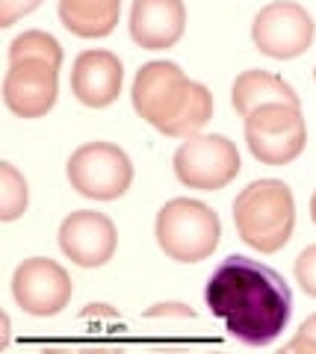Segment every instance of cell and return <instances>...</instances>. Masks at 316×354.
Returning <instances> with one entry per match:
<instances>
[{
    "label": "cell",
    "mask_w": 316,
    "mask_h": 354,
    "mask_svg": "<svg viewBox=\"0 0 316 354\" xmlns=\"http://www.w3.org/2000/svg\"><path fill=\"white\" fill-rule=\"evenodd\" d=\"M122 15V0H59L62 27L80 39L110 36Z\"/></svg>",
    "instance_id": "cell-15"
},
{
    "label": "cell",
    "mask_w": 316,
    "mask_h": 354,
    "mask_svg": "<svg viewBox=\"0 0 316 354\" xmlns=\"http://www.w3.org/2000/svg\"><path fill=\"white\" fill-rule=\"evenodd\" d=\"M118 234L110 216L95 209H77L59 225V248L71 263L83 269H97L113 260Z\"/></svg>",
    "instance_id": "cell-11"
},
{
    "label": "cell",
    "mask_w": 316,
    "mask_h": 354,
    "mask_svg": "<svg viewBox=\"0 0 316 354\" xmlns=\"http://www.w3.org/2000/svg\"><path fill=\"white\" fill-rule=\"evenodd\" d=\"M313 80H316V68H313Z\"/></svg>",
    "instance_id": "cell-21"
},
{
    "label": "cell",
    "mask_w": 316,
    "mask_h": 354,
    "mask_svg": "<svg viewBox=\"0 0 316 354\" xmlns=\"http://www.w3.org/2000/svg\"><path fill=\"white\" fill-rule=\"evenodd\" d=\"M296 281L310 298H316V245H308L296 260Z\"/></svg>",
    "instance_id": "cell-17"
},
{
    "label": "cell",
    "mask_w": 316,
    "mask_h": 354,
    "mask_svg": "<svg viewBox=\"0 0 316 354\" xmlns=\"http://www.w3.org/2000/svg\"><path fill=\"white\" fill-rule=\"evenodd\" d=\"M245 142L263 165H287L308 145L301 104H263L245 115Z\"/></svg>",
    "instance_id": "cell-6"
},
{
    "label": "cell",
    "mask_w": 316,
    "mask_h": 354,
    "mask_svg": "<svg viewBox=\"0 0 316 354\" xmlns=\"http://www.w3.org/2000/svg\"><path fill=\"white\" fill-rule=\"evenodd\" d=\"M187 30L183 0H133L130 36L145 50H166L180 41Z\"/></svg>",
    "instance_id": "cell-12"
},
{
    "label": "cell",
    "mask_w": 316,
    "mask_h": 354,
    "mask_svg": "<svg viewBox=\"0 0 316 354\" xmlns=\"http://www.w3.org/2000/svg\"><path fill=\"white\" fill-rule=\"evenodd\" d=\"M41 0H0V27H12L18 18L39 9Z\"/></svg>",
    "instance_id": "cell-19"
},
{
    "label": "cell",
    "mask_w": 316,
    "mask_h": 354,
    "mask_svg": "<svg viewBox=\"0 0 316 354\" xmlns=\"http://www.w3.org/2000/svg\"><path fill=\"white\" fill-rule=\"evenodd\" d=\"M204 301L225 330L252 348L272 346L292 316V292L275 269L231 254L210 274Z\"/></svg>",
    "instance_id": "cell-1"
},
{
    "label": "cell",
    "mask_w": 316,
    "mask_h": 354,
    "mask_svg": "<svg viewBox=\"0 0 316 354\" xmlns=\"http://www.w3.org/2000/svg\"><path fill=\"white\" fill-rule=\"evenodd\" d=\"M68 180L83 198L115 201L130 189L133 165L113 142H86L68 160Z\"/></svg>",
    "instance_id": "cell-7"
},
{
    "label": "cell",
    "mask_w": 316,
    "mask_h": 354,
    "mask_svg": "<svg viewBox=\"0 0 316 354\" xmlns=\"http://www.w3.org/2000/svg\"><path fill=\"white\" fill-rule=\"evenodd\" d=\"M74 283L57 260L30 257L12 274V295L30 316H57L71 301Z\"/></svg>",
    "instance_id": "cell-10"
},
{
    "label": "cell",
    "mask_w": 316,
    "mask_h": 354,
    "mask_svg": "<svg viewBox=\"0 0 316 354\" xmlns=\"http://www.w3.org/2000/svg\"><path fill=\"white\" fill-rule=\"evenodd\" d=\"M234 225L245 245L275 254L290 242L296 227V198L284 180H254L234 201Z\"/></svg>",
    "instance_id": "cell-4"
},
{
    "label": "cell",
    "mask_w": 316,
    "mask_h": 354,
    "mask_svg": "<svg viewBox=\"0 0 316 354\" xmlns=\"http://www.w3.org/2000/svg\"><path fill=\"white\" fill-rule=\"evenodd\" d=\"M222 221L207 204L174 198L157 213V242L178 263H201L219 245Z\"/></svg>",
    "instance_id": "cell-5"
},
{
    "label": "cell",
    "mask_w": 316,
    "mask_h": 354,
    "mask_svg": "<svg viewBox=\"0 0 316 354\" xmlns=\"http://www.w3.org/2000/svg\"><path fill=\"white\" fill-rule=\"evenodd\" d=\"M231 101H234V109L239 115H252L257 106L263 104H301L296 88H292L284 77L278 74H269V71H243L234 80V88H231Z\"/></svg>",
    "instance_id": "cell-14"
},
{
    "label": "cell",
    "mask_w": 316,
    "mask_h": 354,
    "mask_svg": "<svg viewBox=\"0 0 316 354\" xmlns=\"http://www.w3.org/2000/svg\"><path fill=\"white\" fill-rule=\"evenodd\" d=\"M62 48L50 32L27 30L9 44L3 101L21 118H41L57 104Z\"/></svg>",
    "instance_id": "cell-3"
},
{
    "label": "cell",
    "mask_w": 316,
    "mask_h": 354,
    "mask_svg": "<svg viewBox=\"0 0 316 354\" xmlns=\"http://www.w3.org/2000/svg\"><path fill=\"white\" fill-rule=\"evenodd\" d=\"M310 218H313V225H316V192H313V198H310Z\"/></svg>",
    "instance_id": "cell-20"
},
{
    "label": "cell",
    "mask_w": 316,
    "mask_h": 354,
    "mask_svg": "<svg viewBox=\"0 0 316 354\" xmlns=\"http://www.w3.org/2000/svg\"><path fill=\"white\" fill-rule=\"evenodd\" d=\"M27 209V180L12 162H0V218L15 221Z\"/></svg>",
    "instance_id": "cell-16"
},
{
    "label": "cell",
    "mask_w": 316,
    "mask_h": 354,
    "mask_svg": "<svg viewBox=\"0 0 316 354\" xmlns=\"http://www.w3.org/2000/svg\"><path fill=\"white\" fill-rule=\"evenodd\" d=\"M124 68L110 50H83L71 68V92L80 104L101 109L110 106L122 92Z\"/></svg>",
    "instance_id": "cell-13"
},
{
    "label": "cell",
    "mask_w": 316,
    "mask_h": 354,
    "mask_svg": "<svg viewBox=\"0 0 316 354\" xmlns=\"http://www.w3.org/2000/svg\"><path fill=\"white\" fill-rule=\"evenodd\" d=\"M287 354H316V313L308 316L296 330V337L287 342Z\"/></svg>",
    "instance_id": "cell-18"
},
{
    "label": "cell",
    "mask_w": 316,
    "mask_h": 354,
    "mask_svg": "<svg viewBox=\"0 0 316 354\" xmlns=\"http://www.w3.org/2000/svg\"><path fill=\"white\" fill-rule=\"evenodd\" d=\"M133 109L162 136L189 139L213 118V95L192 83L174 62L157 59L139 68L133 80Z\"/></svg>",
    "instance_id": "cell-2"
},
{
    "label": "cell",
    "mask_w": 316,
    "mask_h": 354,
    "mask_svg": "<svg viewBox=\"0 0 316 354\" xmlns=\"http://www.w3.org/2000/svg\"><path fill=\"white\" fill-rule=\"evenodd\" d=\"M174 174L183 186L201 192L225 189L239 174V151L216 133H195L174 151Z\"/></svg>",
    "instance_id": "cell-8"
},
{
    "label": "cell",
    "mask_w": 316,
    "mask_h": 354,
    "mask_svg": "<svg viewBox=\"0 0 316 354\" xmlns=\"http://www.w3.org/2000/svg\"><path fill=\"white\" fill-rule=\"evenodd\" d=\"M316 24L308 9L292 0H275L254 15L252 39L260 53L272 59H296L313 44Z\"/></svg>",
    "instance_id": "cell-9"
}]
</instances>
